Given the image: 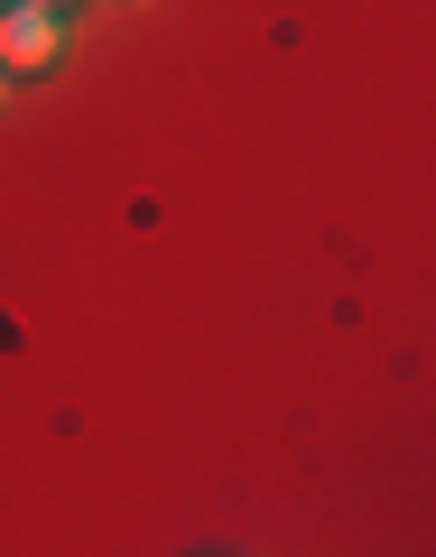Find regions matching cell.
Here are the masks:
<instances>
[{"label": "cell", "instance_id": "obj_1", "mask_svg": "<svg viewBox=\"0 0 436 557\" xmlns=\"http://www.w3.org/2000/svg\"><path fill=\"white\" fill-rule=\"evenodd\" d=\"M57 10H47V0H20V10H10V20H0V75H47V65H57Z\"/></svg>", "mask_w": 436, "mask_h": 557}, {"label": "cell", "instance_id": "obj_2", "mask_svg": "<svg viewBox=\"0 0 436 557\" xmlns=\"http://www.w3.org/2000/svg\"><path fill=\"white\" fill-rule=\"evenodd\" d=\"M47 10H57V0H47Z\"/></svg>", "mask_w": 436, "mask_h": 557}]
</instances>
